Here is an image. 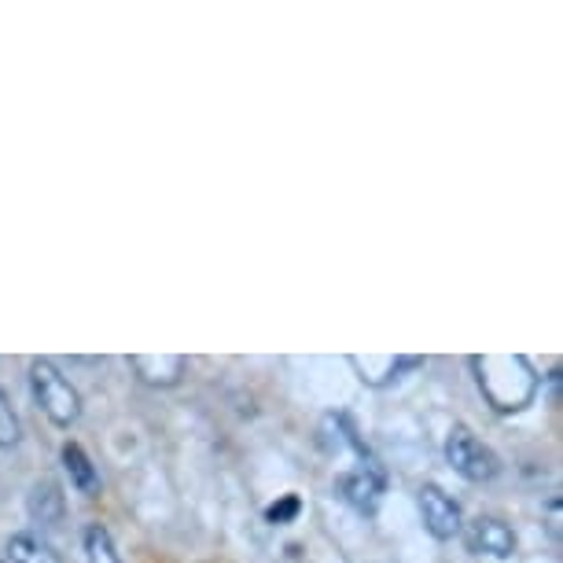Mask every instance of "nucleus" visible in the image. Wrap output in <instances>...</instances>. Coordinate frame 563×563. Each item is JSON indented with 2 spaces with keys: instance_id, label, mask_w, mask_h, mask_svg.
<instances>
[{
  "instance_id": "f257e3e1",
  "label": "nucleus",
  "mask_w": 563,
  "mask_h": 563,
  "mask_svg": "<svg viewBox=\"0 0 563 563\" xmlns=\"http://www.w3.org/2000/svg\"><path fill=\"white\" fill-rule=\"evenodd\" d=\"M30 390H34L37 409L45 412L56 428H70V423L81 420V395L48 357L30 361Z\"/></svg>"
},
{
  "instance_id": "f03ea898",
  "label": "nucleus",
  "mask_w": 563,
  "mask_h": 563,
  "mask_svg": "<svg viewBox=\"0 0 563 563\" xmlns=\"http://www.w3.org/2000/svg\"><path fill=\"white\" fill-rule=\"evenodd\" d=\"M445 461H450L453 472L467 483H490L497 479V472H501V456H497L472 428H464V423H456L450 431V439H445Z\"/></svg>"
},
{
  "instance_id": "7ed1b4c3",
  "label": "nucleus",
  "mask_w": 563,
  "mask_h": 563,
  "mask_svg": "<svg viewBox=\"0 0 563 563\" xmlns=\"http://www.w3.org/2000/svg\"><path fill=\"white\" fill-rule=\"evenodd\" d=\"M417 508H420V519H423V527H428L431 538L450 541V538L461 534V527H464L461 505H456L453 497L442 490V486H434V483L420 486V490H417Z\"/></svg>"
},
{
  "instance_id": "20e7f679",
  "label": "nucleus",
  "mask_w": 563,
  "mask_h": 563,
  "mask_svg": "<svg viewBox=\"0 0 563 563\" xmlns=\"http://www.w3.org/2000/svg\"><path fill=\"white\" fill-rule=\"evenodd\" d=\"M464 541L472 552L479 556H494V560H508L516 552V534L505 519L497 516H475L472 523H464Z\"/></svg>"
},
{
  "instance_id": "39448f33",
  "label": "nucleus",
  "mask_w": 563,
  "mask_h": 563,
  "mask_svg": "<svg viewBox=\"0 0 563 563\" xmlns=\"http://www.w3.org/2000/svg\"><path fill=\"white\" fill-rule=\"evenodd\" d=\"M335 490L343 494V501L350 508H357V512H376L379 494H384V475H379V467L368 461V464L354 467V472L339 475Z\"/></svg>"
},
{
  "instance_id": "423d86ee",
  "label": "nucleus",
  "mask_w": 563,
  "mask_h": 563,
  "mask_svg": "<svg viewBox=\"0 0 563 563\" xmlns=\"http://www.w3.org/2000/svg\"><path fill=\"white\" fill-rule=\"evenodd\" d=\"M26 508H30V519H34L37 527H59L63 516H67V497H63V486L56 479H37L30 486L26 494Z\"/></svg>"
},
{
  "instance_id": "0eeeda50",
  "label": "nucleus",
  "mask_w": 563,
  "mask_h": 563,
  "mask_svg": "<svg viewBox=\"0 0 563 563\" xmlns=\"http://www.w3.org/2000/svg\"><path fill=\"white\" fill-rule=\"evenodd\" d=\"M130 365L147 387H177L180 376H185L188 361L180 354H158V357L155 354H136V357H130Z\"/></svg>"
},
{
  "instance_id": "6e6552de",
  "label": "nucleus",
  "mask_w": 563,
  "mask_h": 563,
  "mask_svg": "<svg viewBox=\"0 0 563 563\" xmlns=\"http://www.w3.org/2000/svg\"><path fill=\"white\" fill-rule=\"evenodd\" d=\"M59 456H63V467L70 472V483L78 486L81 494H100V475H97V467H92V461H89V453L81 450L78 442H67L59 450Z\"/></svg>"
},
{
  "instance_id": "1a4fd4ad",
  "label": "nucleus",
  "mask_w": 563,
  "mask_h": 563,
  "mask_svg": "<svg viewBox=\"0 0 563 563\" xmlns=\"http://www.w3.org/2000/svg\"><path fill=\"white\" fill-rule=\"evenodd\" d=\"M4 552L12 563H63L59 552L52 549L48 541H41L37 534H12Z\"/></svg>"
},
{
  "instance_id": "9d476101",
  "label": "nucleus",
  "mask_w": 563,
  "mask_h": 563,
  "mask_svg": "<svg viewBox=\"0 0 563 563\" xmlns=\"http://www.w3.org/2000/svg\"><path fill=\"white\" fill-rule=\"evenodd\" d=\"M85 563H122L119 549H114V541L108 534V527L92 523L85 530Z\"/></svg>"
},
{
  "instance_id": "9b49d317",
  "label": "nucleus",
  "mask_w": 563,
  "mask_h": 563,
  "mask_svg": "<svg viewBox=\"0 0 563 563\" xmlns=\"http://www.w3.org/2000/svg\"><path fill=\"white\" fill-rule=\"evenodd\" d=\"M19 439H23V423H19L8 395L0 390V450H15Z\"/></svg>"
},
{
  "instance_id": "f8f14e48",
  "label": "nucleus",
  "mask_w": 563,
  "mask_h": 563,
  "mask_svg": "<svg viewBox=\"0 0 563 563\" xmlns=\"http://www.w3.org/2000/svg\"><path fill=\"white\" fill-rule=\"evenodd\" d=\"M299 508H302L299 497L288 494V497H284V501H276V505L265 508V519H269V523H291V519L299 516Z\"/></svg>"
},
{
  "instance_id": "ddd939ff",
  "label": "nucleus",
  "mask_w": 563,
  "mask_h": 563,
  "mask_svg": "<svg viewBox=\"0 0 563 563\" xmlns=\"http://www.w3.org/2000/svg\"><path fill=\"white\" fill-rule=\"evenodd\" d=\"M549 530H552V538H560V501L549 505Z\"/></svg>"
},
{
  "instance_id": "4468645a",
  "label": "nucleus",
  "mask_w": 563,
  "mask_h": 563,
  "mask_svg": "<svg viewBox=\"0 0 563 563\" xmlns=\"http://www.w3.org/2000/svg\"><path fill=\"white\" fill-rule=\"evenodd\" d=\"M0 563H12V560H8V552H4V549H0Z\"/></svg>"
}]
</instances>
